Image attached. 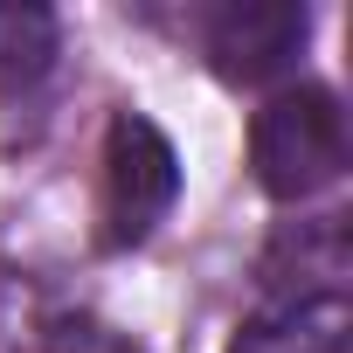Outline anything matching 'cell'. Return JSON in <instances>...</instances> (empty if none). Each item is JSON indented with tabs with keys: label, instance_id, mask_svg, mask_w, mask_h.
Segmentation results:
<instances>
[{
	"label": "cell",
	"instance_id": "2",
	"mask_svg": "<svg viewBox=\"0 0 353 353\" xmlns=\"http://www.w3.org/2000/svg\"><path fill=\"white\" fill-rule=\"evenodd\" d=\"M173 194H181V152L166 145V132L152 118L118 111L104 132V194H97L104 250H139L166 222Z\"/></svg>",
	"mask_w": 353,
	"mask_h": 353
},
{
	"label": "cell",
	"instance_id": "3",
	"mask_svg": "<svg viewBox=\"0 0 353 353\" xmlns=\"http://www.w3.org/2000/svg\"><path fill=\"white\" fill-rule=\"evenodd\" d=\"M305 35H312V14L298 0H229V8H215L201 21V56L222 83L256 90L298 63Z\"/></svg>",
	"mask_w": 353,
	"mask_h": 353
},
{
	"label": "cell",
	"instance_id": "6",
	"mask_svg": "<svg viewBox=\"0 0 353 353\" xmlns=\"http://www.w3.org/2000/svg\"><path fill=\"white\" fill-rule=\"evenodd\" d=\"M56 56V21L42 8H0V83H35Z\"/></svg>",
	"mask_w": 353,
	"mask_h": 353
},
{
	"label": "cell",
	"instance_id": "1",
	"mask_svg": "<svg viewBox=\"0 0 353 353\" xmlns=\"http://www.w3.org/2000/svg\"><path fill=\"white\" fill-rule=\"evenodd\" d=\"M250 166L270 201H312L346 173V111L325 83L277 90L250 125Z\"/></svg>",
	"mask_w": 353,
	"mask_h": 353
},
{
	"label": "cell",
	"instance_id": "7",
	"mask_svg": "<svg viewBox=\"0 0 353 353\" xmlns=\"http://www.w3.org/2000/svg\"><path fill=\"white\" fill-rule=\"evenodd\" d=\"M42 353H145V346H139V339H125L118 325L90 319V312H63V319H49Z\"/></svg>",
	"mask_w": 353,
	"mask_h": 353
},
{
	"label": "cell",
	"instance_id": "5",
	"mask_svg": "<svg viewBox=\"0 0 353 353\" xmlns=\"http://www.w3.org/2000/svg\"><path fill=\"white\" fill-rule=\"evenodd\" d=\"M298 270H319V284L339 291V277H346V229L325 222V229H305V243H298V236H277L270 256H263V284L284 298Z\"/></svg>",
	"mask_w": 353,
	"mask_h": 353
},
{
	"label": "cell",
	"instance_id": "4",
	"mask_svg": "<svg viewBox=\"0 0 353 353\" xmlns=\"http://www.w3.org/2000/svg\"><path fill=\"white\" fill-rule=\"evenodd\" d=\"M353 339V305L346 291L339 298H291V305H270L263 319H250L229 353H346Z\"/></svg>",
	"mask_w": 353,
	"mask_h": 353
}]
</instances>
